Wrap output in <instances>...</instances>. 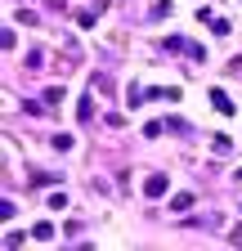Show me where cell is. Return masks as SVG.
Listing matches in <instances>:
<instances>
[{"label":"cell","mask_w":242,"mask_h":251,"mask_svg":"<svg viewBox=\"0 0 242 251\" xmlns=\"http://www.w3.org/2000/svg\"><path fill=\"white\" fill-rule=\"evenodd\" d=\"M166 188H170V179H166V175L157 171V175H148V179H144V198H162Z\"/></svg>","instance_id":"6da1fadb"},{"label":"cell","mask_w":242,"mask_h":251,"mask_svg":"<svg viewBox=\"0 0 242 251\" xmlns=\"http://www.w3.org/2000/svg\"><path fill=\"white\" fill-rule=\"evenodd\" d=\"M197 18H202V23H211V31H216V36H229V31H233V27H229V18H216V14H206V9H202Z\"/></svg>","instance_id":"7a4b0ae2"},{"label":"cell","mask_w":242,"mask_h":251,"mask_svg":"<svg viewBox=\"0 0 242 251\" xmlns=\"http://www.w3.org/2000/svg\"><path fill=\"white\" fill-rule=\"evenodd\" d=\"M211 103H216V112H224V117H233V99L224 90H211Z\"/></svg>","instance_id":"3957f363"},{"label":"cell","mask_w":242,"mask_h":251,"mask_svg":"<svg viewBox=\"0 0 242 251\" xmlns=\"http://www.w3.org/2000/svg\"><path fill=\"white\" fill-rule=\"evenodd\" d=\"M95 117V94H81V103H76V121H90Z\"/></svg>","instance_id":"277c9868"},{"label":"cell","mask_w":242,"mask_h":251,"mask_svg":"<svg viewBox=\"0 0 242 251\" xmlns=\"http://www.w3.org/2000/svg\"><path fill=\"white\" fill-rule=\"evenodd\" d=\"M32 238H36V242H49V238H54V225H49V220H41V225L32 229Z\"/></svg>","instance_id":"5b68a950"},{"label":"cell","mask_w":242,"mask_h":251,"mask_svg":"<svg viewBox=\"0 0 242 251\" xmlns=\"http://www.w3.org/2000/svg\"><path fill=\"white\" fill-rule=\"evenodd\" d=\"M144 99H148V94H144V90H139V85H130V90H126V103H130V108H139V103H144Z\"/></svg>","instance_id":"8992f818"},{"label":"cell","mask_w":242,"mask_h":251,"mask_svg":"<svg viewBox=\"0 0 242 251\" xmlns=\"http://www.w3.org/2000/svg\"><path fill=\"white\" fill-rule=\"evenodd\" d=\"M193 206V193H179V198H170V211H189Z\"/></svg>","instance_id":"52a82bcc"},{"label":"cell","mask_w":242,"mask_h":251,"mask_svg":"<svg viewBox=\"0 0 242 251\" xmlns=\"http://www.w3.org/2000/svg\"><path fill=\"white\" fill-rule=\"evenodd\" d=\"M72 144H76L72 135H54V148H58V152H72Z\"/></svg>","instance_id":"ba28073f"},{"label":"cell","mask_w":242,"mask_h":251,"mask_svg":"<svg viewBox=\"0 0 242 251\" xmlns=\"http://www.w3.org/2000/svg\"><path fill=\"white\" fill-rule=\"evenodd\" d=\"M45 202H49V211H68V198H63V193H49Z\"/></svg>","instance_id":"9c48e42d"},{"label":"cell","mask_w":242,"mask_h":251,"mask_svg":"<svg viewBox=\"0 0 242 251\" xmlns=\"http://www.w3.org/2000/svg\"><path fill=\"white\" fill-rule=\"evenodd\" d=\"M238 179H242V171H238Z\"/></svg>","instance_id":"30bf717a"}]
</instances>
